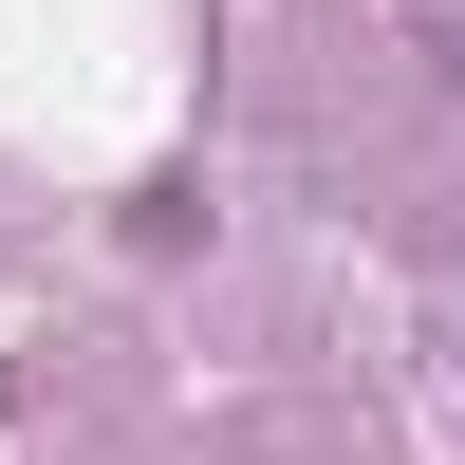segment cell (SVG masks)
<instances>
[]
</instances>
